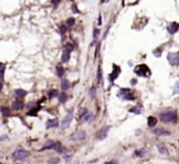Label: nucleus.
<instances>
[{
  "label": "nucleus",
  "instance_id": "obj_19",
  "mask_svg": "<svg viewBox=\"0 0 179 164\" xmlns=\"http://www.w3.org/2000/svg\"><path fill=\"white\" fill-rule=\"evenodd\" d=\"M80 120H82V122H92V120H93V114H92L90 112H86L84 116L80 118Z\"/></svg>",
  "mask_w": 179,
  "mask_h": 164
},
{
  "label": "nucleus",
  "instance_id": "obj_35",
  "mask_svg": "<svg viewBox=\"0 0 179 164\" xmlns=\"http://www.w3.org/2000/svg\"><path fill=\"white\" fill-rule=\"evenodd\" d=\"M98 35H99V29H98V28H95L94 32H93V36H94V39H96Z\"/></svg>",
  "mask_w": 179,
  "mask_h": 164
},
{
  "label": "nucleus",
  "instance_id": "obj_13",
  "mask_svg": "<svg viewBox=\"0 0 179 164\" xmlns=\"http://www.w3.org/2000/svg\"><path fill=\"white\" fill-rule=\"evenodd\" d=\"M179 29V24L178 23H176V22H172L170 24V27H168V32H170V34H174V33H177Z\"/></svg>",
  "mask_w": 179,
  "mask_h": 164
},
{
  "label": "nucleus",
  "instance_id": "obj_25",
  "mask_svg": "<svg viewBox=\"0 0 179 164\" xmlns=\"http://www.w3.org/2000/svg\"><path fill=\"white\" fill-rule=\"evenodd\" d=\"M56 72H57V75L60 77V78H64V75H65V68L62 67V66H57L56 67Z\"/></svg>",
  "mask_w": 179,
  "mask_h": 164
},
{
  "label": "nucleus",
  "instance_id": "obj_9",
  "mask_svg": "<svg viewBox=\"0 0 179 164\" xmlns=\"http://www.w3.org/2000/svg\"><path fill=\"white\" fill-rule=\"evenodd\" d=\"M151 131H152V134H154V135H156V136H163V135L168 136V135L170 134L168 130H166V129H163V128H157V129H152Z\"/></svg>",
  "mask_w": 179,
  "mask_h": 164
},
{
  "label": "nucleus",
  "instance_id": "obj_30",
  "mask_svg": "<svg viewBox=\"0 0 179 164\" xmlns=\"http://www.w3.org/2000/svg\"><path fill=\"white\" fill-rule=\"evenodd\" d=\"M4 72H5V63H0V79H2Z\"/></svg>",
  "mask_w": 179,
  "mask_h": 164
},
{
  "label": "nucleus",
  "instance_id": "obj_2",
  "mask_svg": "<svg viewBox=\"0 0 179 164\" xmlns=\"http://www.w3.org/2000/svg\"><path fill=\"white\" fill-rule=\"evenodd\" d=\"M28 156H29L28 151H26V150H23V148H18V150H16V151L12 153V159H14V161L22 162V161H24Z\"/></svg>",
  "mask_w": 179,
  "mask_h": 164
},
{
  "label": "nucleus",
  "instance_id": "obj_10",
  "mask_svg": "<svg viewBox=\"0 0 179 164\" xmlns=\"http://www.w3.org/2000/svg\"><path fill=\"white\" fill-rule=\"evenodd\" d=\"M120 73H121V68H120L117 64H113V72L110 74V80H111V82H114V80L117 79V77L120 75Z\"/></svg>",
  "mask_w": 179,
  "mask_h": 164
},
{
  "label": "nucleus",
  "instance_id": "obj_31",
  "mask_svg": "<svg viewBox=\"0 0 179 164\" xmlns=\"http://www.w3.org/2000/svg\"><path fill=\"white\" fill-rule=\"evenodd\" d=\"M73 50V45L72 44H70V43H67L66 45H65V51H67V52H70L71 54V51Z\"/></svg>",
  "mask_w": 179,
  "mask_h": 164
},
{
  "label": "nucleus",
  "instance_id": "obj_39",
  "mask_svg": "<svg viewBox=\"0 0 179 164\" xmlns=\"http://www.w3.org/2000/svg\"><path fill=\"white\" fill-rule=\"evenodd\" d=\"M72 11H73V12H74V13H77V12H78V9H77V6H76L74 4H73V5H72Z\"/></svg>",
  "mask_w": 179,
  "mask_h": 164
},
{
  "label": "nucleus",
  "instance_id": "obj_16",
  "mask_svg": "<svg viewBox=\"0 0 179 164\" xmlns=\"http://www.w3.org/2000/svg\"><path fill=\"white\" fill-rule=\"evenodd\" d=\"M157 150H158V152L162 153V155L168 156V150L166 148V146L163 145V144H157Z\"/></svg>",
  "mask_w": 179,
  "mask_h": 164
},
{
  "label": "nucleus",
  "instance_id": "obj_1",
  "mask_svg": "<svg viewBox=\"0 0 179 164\" xmlns=\"http://www.w3.org/2000/svg\"><path fill=\"white\" fill-rule=\"evenodd\" d=\"M161 120L164 122V123H172V122H176L177 120V112L174 109L168 108L163 112H161L160 114Z\"/></svg>",
  "mask_w": 179,
  "mask_h": 164
},
{
  "label": "nucleus",
  "instance_id": "obj_7",
  "mask_svg": "<svg viewBox=\"0 0 179 164\" xmlns=\"http://www.w3.org/2000/svg\"><path fill=\"white\" fill-rule=\"evenodd\" d=\"M110 129H111L110 125H106V127L102 128L101 130H99V133H98V135H96V139H98V140H104V139H106L108 131H110Z\"/></svg>",
  "mask_w": 179,
  "mask_h": 164
},
{
  "label": "nucleus",
  "instance_id": "obj_8",
  "mask_svg": "<svg viewBox=\"0 0 179 164\" xmlns=\"http://www.w3.org/2000/svg\"><path fill=\"white\" fill-rule=\"evenodd\" d=\"M120 95H123V99H124V100L133 101L135 99L134 95L132 94V91L129 90V89H121V90H120Z\"/></svg>",
  "mask_w": 179,
  "mask_h": 164
},
{
  "label": "nucleus",
  "instance_id": "obj_3",
  "mask_svg": "<svg viewBox=\"0 0 179 164\" xmlns=\"http://www.w3.org/2000/svg\"><path fill=\"white\" fill-rule=\"evenodd\" d=\"M134 72L139 77H148L150 74V69H149V67L146 64H139V66H136L134 68Z\"/></svg>",
  "mask_w": 179,
  "mask_h": 164
},
{
  "label": "nucleus",
  "instance_id": "obj_5",
  "mask_svg": "<svg viewBox=\"0 0 179 164\" xmlns=\"http://www.w3.org/2000/svg\"><path fill=\"white\" fill-rule=\"evenodd\" d=\"M72 118H73V111L71 109V111L68 112V114L65 117V119L62 120V123H61V129H67V128L70 127V124H71V122H72Z\"/></svg>",
  "mask_w": 179,
  "mask_h": 164
},
{
  "label": "nucleus",
  "instance_id": "obj_45",
  "mask_svg": "<svg viewBox=\"0 0 179 164\" xmlns=\"http://www.w3.org/2000/svg\"><path fill=\"white\" fill-rule=\"evenodd\" d=\"M1 89H2V83L0 82V91H1Z\"/></svg>",
  "mask_w": 179,
  "mask_h": 164
},
{
  "label": "nucleus",
  "instance_id": "obj_41",
  "mask_svg": "<svg viewBox=\"0 0 179 164\" xmlns=\"http://www.w3.org/2000/svg\"><path fill=\"white\" fill-rule=\"evenodd\" d=\"M105 164H118V163H117V161H108V162H106Z\"/></svg>",
  "mask_w": 179,
  "mask_h": 164
},
{
  "label": "nucleus",
  "instance_id": "obj_27",
  "mask_svg": "<svg viewBox=\"0 0 179 164\" xmlns=\"http://www.w3.org/2000/svg\"><path fill=\"white\" fill-rule=\"evenodd\" d=\"M39 109H40V107H39V106H36V107H32V108H30V111L28 112V116H34V117H36Z\"/></svg>",
  "mask_w": 179,
  "mask_h": 164
},
{
  "label": "nucleus",
  "instance_id": "obj_4",
  "mask_svg": "<svg viewBox=\"0 0 179 164\" xmlns=\"http://www.w3.org/2000/svg\"><path fill=\"white\" fill-rule=\"evenodd\" d=\"M85 136H86V133L84 130H78L77 133L72 134L70 139H71V141H83L85 139Z\"/></svg>",
  "mask_w": 179,
  "mask_h": 164
},
{
  "label": "nucleus",
  "instance_id": "obj_37",
  "mask_svg": "<svg viewBox=\"0 0 179 164\" xmlns=\"http://www.w3.org/2000/svg\"><path fill=\"white\" fill-rule=\"evenodd\" d=\"M51 2L54 4V6H57V5L61 2V0H51Z\"/></svg>",
  "mask_w": 179,
  "mask_h": 164
},
{
  "label": "nucleus",
  "instance_id": "obj_36",
  "mask_svg": "<svg viewBox=\"0 0 179 164\" xmlns=\"http://www.w3.org/2000/svg\"><path fill=\"white\" fill-rule=\"evenodd\" d=\"M95 91H96V89L93 86V88H92V90H90V96H92V97H94L95 96Z\"/></svg>",
  "mask_w": 179,
  "mask_h": 164
},
{
  "label": "nucleus",
  "instance_id": "obj_21",
  "mask_svg": "<svg viewBox=\"0 0 179 164\" xmlns=\"http://www.w3.org/2000/svg\"><path fill=\"white\" fill-rule=\"evenodd\" d=\"M70 57H71V54L67 52V51H64L62 57H61V62H62V63H67V62L70 61Z\"/></svg>",
  "mask_w": 179,
  "mask_h": 164
},
{
  "label": "nucleus",
  "instance_id": "obj_26",
  "mask_svg": "<svg viewBox=\"0 0 179 164\" xmlns=\"http://www.w3.org/2000/svg\"><path fill=\"white\" fill-rule=\"evenodd\" d=\"M156 124H157V119L155 118V117H149V119H148V125L150 128H152V127H156Z\"/></svg>",
  "mask_w": 179,
  "mask_h": 164
},
{
  "label": "nucleus",
  "instance_id": "obj_34",
  "mask_svg": "<svg viewBox=\"0 0 179 164\" xmlns=\"http://www.w3.org/2000/svg\"><path fill=\"white\" fill-rule=\"evenodd\" d=\"M66 30H67L66 26H61V27H60V33H61V34H65V33H66Z\"/></svg>",
  "mask_w": 179,
  "mask_h": 164
},
{
  "label": "nucleus",
  "instance_id": "obj_32",
  "mask_svg": "<svg viewBox=\"0 0 179 164\" xmlns=\"http://www.w3.org/2000/svg\"><path fill=\"white\" fill-rule=\"evenodd\" d=\"M66 23H67V26H73V24H74V18H73V17L67 18Z\"/></svg>",
  "mask_w": 179,
  "mask_h": 164
},
{
  "label": "nucleus",
  "instance_id": "obj_22",
  "mask_svg": "<svg viewBox=\"0 0 179 164\" xmlns=\"http://www.w3.org/2000/svg\"><path fill=\"white\" fill-rule=\"evenodd\" d=\"M15 94H16L17 97H24V96H27V91L23 90V89H16Z\"/></svg>",
  "mask_w": 179,
  "mask_h": 164
},
{
  "label": "nucleus",
  "instance_id": "obj_33",
  "mask_svg": "<svg viewBox=\"0 0 179 164\" xmlns=\"http://www.w3.org/2000/svg\"><path fill=\"white\" fill-rule=\"evenodd\" d=\"M58 162H60L58 158H54V159H50V161H49V164H57Z\"/></svg>",
  "mask_w": 179,
  "mask_h": 164
},
{
  "label": "nucleus",
  "instance_id": "obj_40",
  "mask_svg": "<svg viewBox=\"0 0 179 164\" xmlns=\"http://www.w3.org/2000/svg\"><path fill=\"white\" fill-rule=\"evenodd\" d=\"M71 159H72V156L67 155L66 157H65V161H66V162H70V161H71Z\"/></svg>",
  "mask_w": 179,
  "mask_h": 164
},
{
  "label": "nucleus",
  "instance_id": "obj_29",
  "mask_svg": "<svg viewBox=\"0 0 179 164\" xmlns=\"http://www.w3.org/2000/svg\"><path fill=\"white\" fill-rule=\"evenodd\" d=\"M98 83L101 85L102 84V74H101V68L99 67V69H98Z\"/></svg>",
  "mask_w": 179,
  "mask_h": 164
},
{
  "label": "nucleus",
  "instance_id": "obj_12",
  "mask_svg": "<svg viewBox=\"0 0 179 164\" xmlns=\"http://www.w3.org/2000/svg\"><path fill=\"white\" fill-rule=\"evenodd\" d=\"M45 127L49 129V128H57L58 127V119H49L46 120V123H45Z\"/></svg>",
  "mask_w": 179,
  "mask_h": 164
},
{
  "label": "nucleus",
  "instance_id": "obj_44",
  "mask_svg": "<svg viewBox=\"0 0 179 164\" xmlns=\"http://www.w3.org/2000/svg\"><path fill=\"white\" fill-rule=\"evenodd\" d=\"M98 23H99V24H101V16L99 17V21H98Z\"/></svg>",
  "mask_w": 179,
  "mask_h": 164
},
{
  "label": "nucleus",
  "instance_id": "obj_28",
  "mask_svg": "<svg viewBox=\"0 0 179 164\" xmlns=\"http://www.w3.org/2000/svg\"><path fill=\"white\" fill-rule=\"evenodd\" d=\"M58 96V91L56 89H52V90L49 91V97L50 99H52V97H57Z\"/></svg>",
  "mask_w": 179,
  "mask_h": 164
},
{
  "label": "nucleus",
  "instance_id": "obj_18",
  "mask_svg": "<svg viewBox=\"0 0 179 164\" xmlns=\"http://www.w3.org/2000/svg\"><path fill=\"white\" fill-rule=\"evenodd\" d=\"M0 112H1V114H2V117H5V118H8L10 116V113H11V111H10L9 107H0Z\"/></svg>",
  "mask_w": 179,
  "mask_h": 164
},
{
  "label": "nucleus",
  "instance_id": "obj_43",
  "mask_svg": "<svg viewBox=\"0 0 179 164\" xmlns=\"http://www.w3.org/2000/svg\"><path fill=\"white\" fill-rule=\"evenodd\" d=\"M1 140H6V136H5V135H2V136H0V141H1Z\"/></svg>",
  "mask_w": 179,
  "mask_h": 164
},
{
  "label": "nucleus",
  "instance_id": "obj_11",
  "mask_svg": "<svg viewBox=\"0 0 179 164\" xmlns=\"http://www.w3.org/2000/svg\"><path fill=\"white\" fill-rule=\"evenodd\" d=\"M52 150H55L57 153H64V152H66L67 148L66 147H64L61 142H55L54 144V147H52Z\"/></svg>",
  "mask_w": 179,
  "mask_h": 164
},
{
  "label": "nucleus",
  "instance_id": "obj_15",
  "mask_svg": "<svg viewBox=\"0 0 179 164\" xmlns=\"http://www.w3.org/2000/svg\"><path fill=\"white\" fill-rule=\"evenodd\" d=\"M70 86H71L70 80H67V79H65V78H62V79H61V89H62L64 91H66L67 89H70Z\"/></svg>",
  "mask_w": 179,
  "mask_h": 164
},
{
  "label": "nucleus",
  "instance_id": "obj_23",
  "mask_svg": "<svg viewBox=\"0 0 179 164\" xmlns=\"http://www.w3.org/2000/svg\"><path fill=\"white\" fill-rule=\"evenodd\" d=\"M58 101H60V103H64V102H66L67 99H68V96H67V94L64 91V92H61V94H58Z\"/></svg>",
  "mask_w": 179,
  "mask_h": 164
},
{
  "label": "nucleus",
  "instance_id": "obj_14",
  "mask_svg": "<svg viewBox=\"0 0 179 164\" xmlns=\"http://www.w3.org/2000/svg\"><path fill=\"white\" fill-rule=\"evenodd\" d=\"M23 102L21 100H15L14 102H12V108L14 109H16V111H18V109H22L23 108Z\"/></svg>",
  "mask_w": 179,
  "mask_h": 164
},
{
  "label": "nucleus",
  "instance_id": "obj_17",
  "mask_svg": "<svg viewBox=\"0 0 179 164\" xmlns=\"http://www.w3.org/2000/svg\"><path fill=\"white\" fill-rule=\"evenodd\" d=\"M54 144H55V141L48 140L44 144V146L42 147V151H45V150H49V148H52V147H54Z\"/></svg>",
  "mask_w": 179,
  "mask_h": 164
},
{
  "label": "nucleus",
  "instance_id": "obj_38",
  "mask_svg": "<svg viewBox=\"0 0 179 164\" xmlns=\"http://www.w3.org/2000/svg\"><path fill=\"white\" fill-rule=\"evenodd\" d=\"M174 91H176V92H179V82L176 83V88H174Z\"/></svg>",
  "mask_w": 179,
  "mask_h": 164
},
{
  "label": "nucleus",
  "instance_id": "obj_42",
  "mask_svg": "<svg viewBox=\"0 0 179 164\" xmlns=\"http://www.w3.org/2000/svg\"><path fill=\"white\" fill-rule=\"evenodd\" d=\"M136 84V79H132L130 80V85H135Z\"/></svg>",
  "mask_w": 179,
  "mask_h": 164
},
{
  "label": "nucleus",
  "instance_id": "obj_24",
  "mask_svg": "<svg viewBox=\"0 0 179 164\" xmlns=\"http://www.w3.org/2000/svg\"><path fill=\"white\" fill-rule=\"evenodd\" d=\"M129 112L130 113H135V114H140L142 112V106H135V107H132V108L129 109Z\"/></svg>",
  "mask_w": 179,
  "mask_h": 164
},
{
  "label": "nucleus",
  "instance_id": "obj_20",
  "mask_svg": "<svg viewBox=\"0 0 179 164\" xmlns=\"http://www.w3.org/2000/svg\"><path fill=\"white\" fill-rule=\"evenodd\" d=\"M134 155L136 156V157H145V156L148 155V150H146V148H142V150H136Z\"/></svg>",
  "mask_w": 179,
  "mask_h": 164
},
{
  "label": "nucleus",
  "instance_id": "obj_6",
  "mask_svg": "<svg viewBox=\"0 0 179 164\" xmlns=\"http://www.w3.org/2000/svg\"><path fill=\"white\" fill-rule=\"evenodd\" d=\"M167 58H168V62H170L172 66L179 64V54L178 52H170L168 56H167Z\"/></svg>",
  "mask_w": 179,
  "mask_h": 164
}]
</instances>
